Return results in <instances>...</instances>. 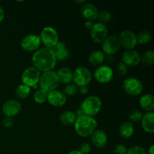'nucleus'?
Returning a JSON list of instances; mask_svg holds the SVG:
<instances>
[{
  "mask_svg": "<svg viewBox=\"0 0 154 154\" xmlns=\"http://www.w3.org/2000/svg\"><path fill=\"white\" fill-rule=\"evenodd\" d=\"M88 88H87V86H84V87H81L78 88V92H79L82 95H86L88 93Z\"/></svg>",
  "mask_w": 154,
  "mask_h": 154,
  "instance_id": "obj_38",
  "label": "nucleus"
},
{
  "mask_svg": "<svg viewBox=\"0 0 154 154\" xmlns=\"http://www.w3.org/2000/svg\"><path fill=\"white\" fill-rule=\"evenodd\" d=\"M116 70H117V74L120 76H125L127 74L128 72V66L125 65L124 63L120 62L117 63V67H116Z\"/></svg>",
  "mask_w": 154,
  "mask_h": 154,
  "instance_id": "obj_33",
  "label": "nucleus"
},
{
  "mask_svg": "<svg viewBox=\"0 0 154 154\" xmlns=\"http://www.w3.org/2000/svg\"><path fill=\"white\" fill-rule=\"evenodd\" d=\"M69 154H82V153H81L80 151H78V150H72V151H71Z\"/></svg>",
  "mask_w": 154,
  "mask_h": 154,
  "instance_id": "obj_42",
  "label": "nucleus"
},
{
  "mask_svg": "<svg viewBox=\"0 0 154 154\" xmlns=\"http://www.w3.org/2000/svg\"><path fill=\"white\" fill-rule=\"evenodd\" d=\"M76 114L72 111H66L60 115V121L64 126H72L76 121Z\"/></svg>",
  "mask_w": 154,
  "mask_h": 154,
  "instance_id": "obj_24",
  "label": "nucleus"
},
{
  "mask_svg": "<svg viewBox=\"0 0 154 154\" xmlns=\"http://www.w3.org/2000/svg\"><path fill=\"white\" fill-rule=\"evenodd\" d=\"M141 62L144 66H150L154 63V52L153 51H147L141 56Z\"/></svg>",
  "mask_w": 154,
  "mask_h": 154,
  "instance_id": "obj_28",
  "label": "nucleus"
},
{
  "mask_svg": "<svg viewBox=\"0 0 154 154\" xmlns=\"http://www.w3.org/2000/svg\"><path fill=\"white\" fill-rule=\"evenodd\" d=\"M118 132L119 135H120L121 138H124V139H127V138H129L133 135L135 129H134V126L132 123H130V122H124L120 126Z\"/></svg>",
  "mask_w": 154,
  "mask_h": 154,
  "instance_id": "obj_23",
  "label": "nucleus"
},
{
  "mask_svg": "<svg viewBox=\"0 0 154 154\" xmlns=\"http://www.w3.org/2000/svg\"><path fill=\"white\" fill-rule=\"evenodd\" d=\"M129 120H131L132 122H135V123H138V122L141 121V119L143 117V114L141 111H138V110H132L129 114Z\"/></svg>",
  "mask_w": 154,
  "mask_h": 154,
  "instance_id": "obj_32",
  "label": "nucleus"
},
{
  "mask_svg": "<svg viewBox=\"0 0 154 154\" xmlns=\"http://www.w3.org/2000/svg\"><path fill=\"white\" fill-rule=\"evenodd\" d=\"M102 102L100 98L96 96H90L84 99L80 109L84 115L93 117L102 109Z\"/></svg>",
  "mask_w": 154,
  "mask_h": 154,
  "instance_id": "obj_3",
  "label": "nucleus"
},
{
  "mask_svg": "<svg viewBox=\"0 0 154 154\" xmlns=\"http://www.w3.org/2000/svg\"><path fill=\"white\" fill-rule=\"evenodd\" d=\"M78 88H79V87H78L76 84H74L73 82L69 83V84H66V86L64 87L63 93H64L66 96H75V95L78 92Z\"/></svg>",
  "mask_w": 154,
  "mask_h": 154,
  "instance_id": "obj_29",
  "label": "nucleus"
},
{
  "mask_svg": "<svg viewBox=\"0 0 154 154\" xmlns=\"http://www.w3.org/2000/svg\"><path fill=\"white\" fill-rule=\"evenodd\" d=\"M48 99V93L42 89H38L35 92L34 100L38 104H44Z\"/></svg>",
  "mask_w": 154,
  "mask_h": 154,
  "instance_id": "obj_30",
  "label": "nucleus"
},
{
  "mask_svg": "<svg viewBox=\"0 0 154 154\" xmlns=\"http://www.w3.org/2000/svg\"><path fill=\"white\" fill-rule=\"evenodd\" d=\"M136 39L138 44H140V45H146L151 39V34L147 30H143V31L140 32L137 35Z\"/></svg>",
  "mask_w": 154,
  "mask_h": 154,
  "instance_id": "obj_27",
  "label": "nucleus"
},
{
  "mask_svg": "<svg viewBox=\"0 0 154 154\" xmlns=\"http://www.w3.org/2000/svg\"><path fill=\"white\" fill-rule=\"evenodd\" d=\"M41 45L40 36L38 35L29 34L24 36L20 42V46L24 51L28 52H35Z\"/></svg>",
  "mask_w": 154,
  "mask_h": 154,
  "instance_id": "obj_10",
  "label": "nucleus"
},
{
  "mask_svg": "<svg viewBox=\"0 0 154 154\" xmlns=\"http://www.w3.org/2000/svg\"><path fill=\"white\" fill-rule=\"evenodd\" d=\"M57 61L52 49L45 47L39 48L32 57L33 67L37 69L40 72L53 71L57 64Z\"/></svg>",
  "mask_w": 154,
  "mask_h": 154,
  "instance_id": "obj_1",
  "label": "nucleus"
},
{
  "mask_svg": "<svg viewBox=\"0 0 154 154\" xmlns=\"http://www.w3.org/2000/svg\"><path fill=\"white\" fill-rule=\"evenodd\" d=\"M97 19L99 20L100 23L105 25L106 23H109L111 20V14L108 11L102 10L98 13Z\"/></svg>",
  "mask_w": 154,
  "mask_h": 154,
  "instance_id": "obj_31",
  "label": "nucleus"
},
{
  "mask_svg": "<svg viewBox=\"0 0 154 154\" xmlns=\"http://www.w3.org/2000/svg\"><path fill=\"white\" fill-rule=\"evenodd\" d=\"M139 104L141 108L147 112H153L154 96L150 93H147L140 97Z\"/></svg>",
  "mask_w": 154,
  "mask_h": 154,
  "instance_id": "obj_21",
  "label": "nucleus"
},
{
  "mask_svg": "<svg viewBox=\"0 0 154 154\" xmlns=\"http://www.w3.org/2000/svg\"><path fill=\"white\" fill-rule=\"evenodd\" d=\"M59 83L67 84L72 81V75L73 72L69 68H61L57 72H56Z\"/></svg>",
  "mask_w": 154,
  "mask_h": 154,
  "instance_id": "obj_22",
  "label": "nucleus"
},
{
  "mask_svg": "<svg viewBox=\"0 0 154 154\" xmlns=\"http://www.w3.org/2000/svg\"><path fill=\"white\" fill-rule=\"evenodd\" d=\"M123 90L127 93L132 96H136L141 94L143 91V84L138 78L131 77L126 78L123 84Z\"/></svg>",
  "mask_w": 154,
  "mask_h": 154,
  "instance_id": "obj_8",
  "label": "nucleus"
},
{
  "mask_svg": "<svg viewBox=\"0 0 154 154\" xmlns=\"http://www.w3.org/2000/svg\"><path fill=\"white\" fill-rule=\"evenodd\" d=\"M114 72L110 66L106 65L98 66L94 72V78L100 84H106L112 80Z\"/></svg>",
  "mask_w": 154,
  "mask_h": 154,
  "instance_id": "obj_11",
  "label": "nucleus"
},
{
  "mask_svg": "<svg viewBox=\"0 0 154 154\" xmlns=\"http://www.w3.org/2000/svg\"><path fill=\"white\" fill-rule=\"evenodd\" d=\"M93 23L92 21H86L85 23V28L88 30H91V29L93 26Z\"/></svg>",
  "mask_w": 154,
  "mask_h": 154,
  "instance_id": "obj_39",
  "label": "nucleus"
},
{
  "mask_svg": "<svg viewBox=\"0 0 154 154\" xmlns=\"http://www.w3.org/2000/svg\"><path fill=\"white\" fill-rule=\"evenodd\" d=\"M59 81L57 78V74L54 71H50V72H43L41 74L40 78H39L38 84L40 89L47 93L57 90L59 86Z\"/></svg>",
  "mask_w": 154,
  "mask_h": 154,
  "instance_id": "obj_4",
  "label": "nucleus"
},
{
  "mask_svg": "<svg viewBox=\"0 0 154 154\" xmlns=\"http://www.w3.org/2000/svg\"><path fill=\"white\" fill-rule=\"evenodd\" d=\"M41 72L35 67H29L23 71L21 76L23 84L29 87H35L38 84Z\"/></svg>",
  "mask_w": 154,
  "mask_h": 154,
  "instance_id": "obj_7",
  "label": "nucleus"
},
{
  "mask_svg": "<svg viewBox=\"0 0 154 154\" xmlns=\"http://www.w3.org/2000/svg\"><path fill=\"white\" fill-rule=\"evenodd\" d=\"M97 125L98 123L94 117L82 115L79 117H77L74 126H75V132L79 136L86 138V137L91 136L92 134L96 130Z\"/></svg>",
  "mask_w": 154,
  "mask_h": 154,
  "instance_id": "obj_2",
  "label": "nucleus"
},
{
  "mask_svg": "<svg viewBox=\"0 0 154 154\" xmlns=\"http://www.w3.org/2000/svg\"><path fill=\"white\" fill-rule=\"evenodd\" d=\"M91 141L97 148H102L108 143V135L105 131L98 129L91 135Z\"/></svg>",
  "mask_w": 154,
  "mask_h": 154,
  "instance_id": "obj_18",
  "label": "nucleus"
},
{
  "mask_svg": "<svg viewBox=\"0 0 154 154\" xmlns=\"http://www.w3.org/2000/svg\"><path fill=\"white\" fill-rule=\"evenodd\" d=\"M30 92H31L30 87H27V86L24 85V84H20V85L17 86V87L16 88V90H15V95H16L17 97L19 98V99H23L29 96Z\"/></svg>",
  "mask_w": 154,
  "mask_h": 154,
  "instance_id": "obj_26",
  "label": "nucleus"
},
{
  "mask_svg": "<svg viewBox=\"0 0 154 154\" xmlns=\"http://www.w3.org/2000/svg\"><path fill=\"white\" fill-rule=\"evenodd\" d=\"M102 44V51H103L102 52L109 56H113L115 54L120 48L118 38L114 35L108 36Z\"/></svg>",
  "mask_w": 154,
  "mask_h": 154,
  "instance_id": "obj_14",
  "label": "nucleus"
},
{
  "mask_svg": "<svg viewBox=\"0 0 154 154\" xmlns=\"http://www.w3.org/2000/svg\"><path fill=\"white\" fill-rule=\"evenodd\" d=\"M92 80V73L90 69L84 66H79L74 71L72 81L78 87L87 86Z\"/></svg>",
  "mask_w": 154,
  "mask_h": 154,
  "instance_id": "obj_5",
  "label": "nucleus"
},
{
  "mask_svg": "<svg viewBox=\"0 0 154 154\" xmlns=\"http://www.w3.org/2000/svg\"><path fill=\"white\" fill-rule=\"evenodd\" d=\"M105 60V54L101 51H95L90 53L88 61L92 66H100Z\"/></svg>",
  "mask_w": 154,
  "mask_h": 154,
  "instance_id": "obj_25",
  "label": "nucleus"
},
{
  "mask_svg": "<svg viewBox=\"0 0 154 154\" xmlns=\"http://www.w3.org/2000/svg\"><path fill=\"white\" fill-rule=\"evenodd\" d=\"M78 150L82 154H88L91 151V147L89 143L84 142L79 146V149Z\"/></svg>",
  "mask_w": 154,
  "mask_h": 154,
  "instance_id": "obj_35",
  "label": "nucleus"
},
{
  "mask_svg": "<svg viewBox=\"0 0 154 154\" xmlns=\"http://www.w3.org/2000/svg\"><path fill=\"white\" fill-rule=\"evenodd\" d=\"M148 154H154V146L151 145L148 150Z\"/></svg>",
  "mask_w": 154,
  "mask_h": 154,
  "instance_id": "obj_41",
  "label": "nucleus"
},
{
  "mask_svg": "<svg viewBox=\"0 0 154 154\" xmlns=\"http://www.w3.org/2000/svg\"><path fill=\"white\" fill-rule=\"evenodd\" d=\"M47 101L50 105L54 107H61L66 104L67 101V97L63 92L60 90H53L48 93V99Z\"/></svg>",
  "mask_w": 154,
  "mask_h": 154,
  "instance_id": "obj_16",
  "label": "nucleus"
},
{
  "mask_svg": "<svg viewBox=\"0 0 154 154\" xmlns=\"http://www.w3.org/2000/svg\"><path fill=\"white\" fill-rule=\"evenodd\" d=\"M22 105L19 101L16 99H8L2 105V112L5 117H15L20 112Z\"/></svg>",
  "mask_w": 154,
  "mask_h": 154,
  "instance_id": "obj_13",
  "label": "nucleus"
},
{
  "mask_svg": "<svg viewBox=\"0 0 154 154\" xmlns=\"http://www.w3.org/2000/svg\"><path fill=\"white\" fill-rule=\"evenodd\" d=\"M141 121L143 129L147 133L153 134L154 132V113L147 112L143 114Z\"/></svg>",
  "mask_w": 154,
  "mask_h": 154,
  "instance_id": "obj_20",
  "label": "nucleus"
},
{
  "mask_svg": "<svg viewBox=\"0 0 154 154\" xmlns=\"http://www.w3.org/2000/svg\"><path fill=\"white\" fill-rule=\"evenodd\" d=\"M41 42L45 48H52L59 42V35L57 30L52 26H46L42 30L40 35Z\"/></svg>",
  "mask_w": 154,
  "mask_h": 154,
  "instance_id": "obj_6",
  "label": "nucleus"
},
{
  "mask_svg": "<svg viewBox=\"0 0 154 154\" xmlns=\"http://www.w3.org/2000/svg\"><path fill=\"white\" fill-rule=\"evenodd\" d=\"M122 63L127 66H136L141 63V55L135 50H126L122 55Z\"/></svg>",
  "mask_w": 154,
  "mask_h": 154,
  "instance_id": "obj_15",
  "label": "nucleus"
},
{
  "mask_svg": "<svg viewBox=\"0 0 154 154\" xmlns=\"http://www.w3.org/2000/svg\"><path fill=\"white\" fill-rule=\"evenodd\" d=\"M14 124V121L12 117H5V118L3 119L2 126H4L5 129H11V128L13 127Z\"/></svg>",
  "mask_w": 154,
  "mask_h": 154,
  "instance_id": "obj_36",
  "label": "nucleus"
},
{
  "mask_svg": "<svg viewBox=\"0 0 154 154\" xmlns=\"http://www.w3.org/2000/svg\"><path fill=\"white\" fill-rule=\"evenodd\" d=\"M120 47L126 50H133L138 45L136 35L130 30H124L117 38Z\"/></svg>",
  "mask_w": 154,
  "mask_h": 154,
  "instance_id": "obj_9",
  "label": "nucleus"
},
{
  "mask_svg": "<svg viewBox=\"0 0 154 154\" xmlns=\"http://www.w3.org/2000/svg\"><path fill=\"white\" fill-rule=\"evenodd\" d=\"M90 36L95 43L101 44L108 37V29L106 26L96 23L90 30Z\"/></svg>",
  "mask_w": 154,
  "mask_h": 154,
  "instance_id": "obj_12",
  "label": "nucleus"
},
{
  "mask_svg": "<svg viewBox=\"0 0 154 154\" xmlns=\"http://www.w3.org/2000/svg\"><path fill=\"white\" fill-rule=\"evenodd\" d=\"M98 13H99V11L97 8L92 3H84L81 8V16L87 21L93 22V20L97 19Z\"/></svg>",
  "mask_w": 154,
  "mask_h": 154,
  "instance_id": "obj_17",
  "label": "nucleus"
},
{
  "mask_svg": "<svg viewBox=\"0 0 154 154\" xmlns=\"http://www.w3.org/2000/svg\"><path fill=\"white\" fill-rule=\"evenodd\" d=\"M5 18V11L3 8L0 5V23L3 21Z\"/></svg>",
  "mask_w": 154,
  "mask_h": 154,
  "instance_id": "obj_40",
  "label": "nucleus"
},
{
  "mask_svg": "<svg viewBox=\"0 0 154 154\" xmlns=\"http://www.w3.org/2000/svg\"><path fill=\"white\" fill-rule=\"evenodd\" d=\"M51 49L55 55L57 60H59V61L66 60L67 59H69V56H70V53H69L66 45L61 42H57V45L53 47Z\"/></svg>",
  "mask_w": 154,
  "mask_h": 154,
  "instance_id": "obj_19",
  "label": "nucleus"
},
{
  "mask_svg": "<svg viewBox=\"0 0 154 154\" xmlns=\"http://www.w3.org/2000/svg\"><path fill=\"white\" fill-rule=\"evenodd\" d=\"M126 154H147L146 150L140 146H134L127 150Z\"/></svg>",
  "mask_w": 154,
  "mask_h": 154,
  "instance_id": "obj_34",
  "label": "nucleus"
},
{
  "mask_svg": "<svg viewBox=\"0 0 154 154\" xmlns=\"http://www.w3.org/2000/svg\"><path fill=\"white\" fill-rule=\"evenodd\" d=\"M126 153H127V148L121 144L116 145L114 149V154H126Z\"/></svg>",
  "mask_w": 154,
  "mask_h": 154,
  "instance_id": "obj_37",
  "label": "nucleus"
}]
</instances>
